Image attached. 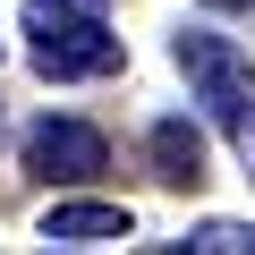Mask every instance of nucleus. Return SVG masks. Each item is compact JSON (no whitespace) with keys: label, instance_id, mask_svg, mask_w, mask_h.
Segmentation results:
<instances>
[{"label":"nucleus","instance_id":"423d86ee","mask_svg":"<svg viewBox=\"0 0 255 255\" xmlns=\"http://www.w3.org/2000/svg\"><path fill=\"white\" fill-rule=\"evenodd\" d=\"M179 247H187V255H255V230H247V221H204V230H187Z\"/></svg>","mask_w":255,"mask_h":255},{"label":"nucleus","instance_id":"7ed1b4c3","mask_svg":"<svg viewBox=\"0 0 255 255\" xmlns=\"http://www.w3.org/2000/svg\"><path fill=\"white\" fill-rule=\"evenodd\" d=\"M26 170L77 187V179H102L111 170V145H102V128H85V119H34L26 128Z\"/></svg>","mask_w":255,"mask_h":255},{"label":"nucleus","instance_id":"f03ea898","mask_svg":"<svg viewBox=\"0 0 255 255\" xmlns=\"http://www.w3.org/2000/svg\"><path fill=\"white\" fill-rule=\"evenodd\" d=\"M179 68H187L196 102L221 119V136L238 145V162L255 179V68H247V51L230 34H213V26H179Z\"/></svg>","mask_w":255,"mask_h":255},{"label":"nucleus","instance_id":"f257e3e1","mask_svg":"<svg viewBox=\"0 0 255 255\" xmlns=\"http://www.w3.org/2000/svg\"><path fill=\"white\" fill-rule=\"evenodd\" d=\"M102 9L111 0H26V51H34V68L60 77V85L111 77L128 51H119V34H111Z\"/></svg>","mask_w":255,"mask_h":255},{"label":"nucleus","instance_id":"20e7f679","mask_svg":"<svg viewBox=\"0 0 255 255\" xmlns=\"http://www.w3.org/2000/svg\"><path fill=\"white\" fill-rule=\"evenodd\" d=\"M128 230H136V213H128V204H51L43 213V238L51 247H111V238H128Z\"/></svg>","mask_w":255,"mask_h":255},{"label":"nucleus","instance_id":"0eeeda50","mask_svg":"<svg viewBox=\"0 0 255 255\" xmlns=\"http://www.w3.org/2000/svg\"><path fill=\"white\" fill-rule=\"evenodd\" d=\"M213 9H247V0H213Z\"/></svg>","mask_w":255,"mask_h":255},{"label":"nucleus","instance_id":"39448f33","mask_svg":"<svg viewBox=\"0 0 255 255\" xmlns=\"http://www.w3.org/2000/svg\"><path fill=\"white\" fill-rule=\"evenodd\" d=\"M145 145H153V170H162L170 187H196V179H204V136H196L187 119H153Z\"/></svg>","mask_w":255,"mask_h":255}]
</instances>
